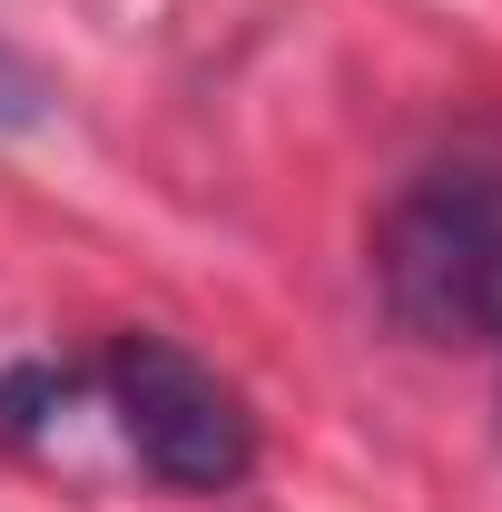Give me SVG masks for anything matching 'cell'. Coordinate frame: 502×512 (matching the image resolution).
<instances>
[{
    "instance_id": "1",
    "label": "cell",
    "mask_w": 502,
    "mask_h": 512,
    "mask_svg": "<svg viewBox=\"0 0 502 512\" xmlns=\"http://www.w3.org/2000/svg\"><path fill=\"white\" fill-rule=\"evenodd\" d=\"M375 296L424 345L502 355V138H463L384 197Z\"/></svg>"
},
{
    "instance_id": "2",
    "label": "cell",
    "mask_w": 502,
    "mask_h": 512,
    "mask_svg": "<svg viewBox=\"0 0 502 512\" xmlns=\"http://www.w3.org/2000/svg\"><path fill=\"white\" fill-rule=\"evenodd\" d=\"M79 375H89V394L109 404V424H119V444L138 453L148 483L217 503V493H237V483L256 473V414H247V394L217 375L207 355H188L178 335L128 325V335H109V345L79 365Z\"/></svg>"
},
{
    "instance_id": "3",
    "label": "cell",
    "mask_w": 502,
    "mask_h": 512,
    "mask_svg": "<svg viewBox=\"0 0 502 512\" xmlns=\"http://www.w3.org/2000/svg\"><path fill=\"white\" fill-rule=\"evenodd\" d=\"M40 119H50V79L20 60L10 40H0V138H30Z\"/></svg>"
}]
</instances>
